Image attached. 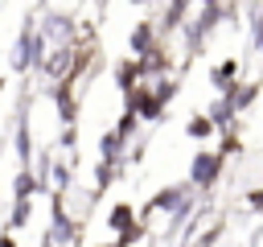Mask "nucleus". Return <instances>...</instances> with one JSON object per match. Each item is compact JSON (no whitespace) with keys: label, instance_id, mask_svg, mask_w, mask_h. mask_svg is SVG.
<instances>
[]
</instances>
